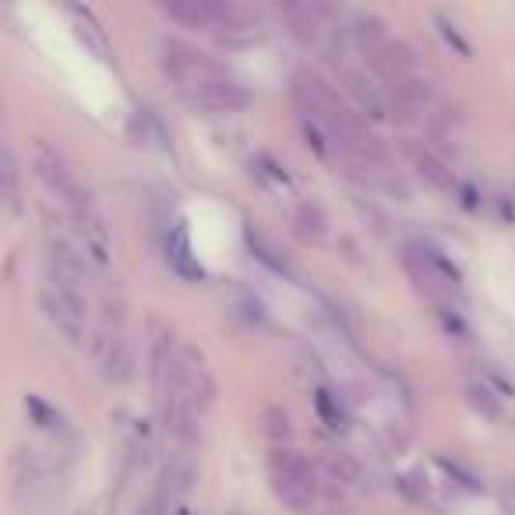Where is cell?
I'll use <instances>...</instances> for the list:
<instances>
[{
	"label": "cell",
	"mask_w": 515,
	"mask_h": 515,
	"mask_svg": "<svg viewBox=\"0 0 515 515\" xmlns=\"http://www.w3.org/2000/svg\"><path fill=\"white\" fill-rule=\"evenodd\" d=\"M166 258H170L173 272L184 279H205V265L195 258V247L187 240L184 226H173L170 237H166Z\"/></svg>",
	"instance_id": "cell-10"
},
{
	"label": "cell",
	"mask_w": 515,
	"mask_h": 515,
	"mask_svg": "<svg viewBox=\"0 0 515 515\" xmlns=\"http://www.w3.org/2000/svg\"><path fill=\"white\" fill-rule=\"evenodd\" d=\"M269 484L276 498L293 512H307L318 498V477H314L311 463L300 459L290 448H276L269 452Z\"/></svg>",
	"instance_id": "cell-4"
},
{
	"label": "cell",
	"mask_w": 515,
	"mask_h": 515,
	"mask_svg": "<svg viewBox=\"0 0 515 515\" xmlns=\"http://www.w3.org/2000/svg\"><path fill=\"white\" fill-rule=\"evenodd\" d=\"M166 15L180 25L202 32H247L251 29V11L237 0H170L163 4Z\"/></svg>",
	"instance_id": "cell-5"
},
{
	"label": "cell",
	"mask_w": 515,
	"mask_h": 515,
	"mask_svg": "<svg viewBox=\"0 0 515 515\" xmlns=\"http://www.w3.org/2000/svg\"><path fill=\"white\" fill-rule=\"evenodd\" d=\"M247 244H251L254 258H258L262 265H269V269L276 272V276H293L290 262H286V258H279V251H276V247H272L265 237H258L254 230H247Z\"/></svg>",
	"instance_id": "cell-13"
},
{
	"label": "cell",
	"mask_w": 515,
	"mask_h": 515,
	"mask_svg": "<svg viewBox=\"0 0 515 515\" xmlns=\"http://www.w3.org/2000/svg\"><path fill=\"white\" fill-rule=\"evenodd\" d=\"M293 230H297L300 240H307V244H318L321 237H325V216H321V209H314V205H297V212H293Z\"/></svg>",
	"instance_id": "cell-12"
},
{
	"label": "cell",
	"mask_w": 515,
	"mask_h": 515,
	"mask_svg": "<svg viewBox=\"0 0 515 515\" xmlns=\"http://www.w3.org/2000/svg\"><path fill=\"white\" fill-rule=\"evenodd\" d=\"M470 403L473 406H477V410L480 413H487V417H498V403H494V399H491V392H487V389H480V385H473V389H470Z\"/></svg>",
	"instance_id": "cell-15"
},
{
	"label": "cell",
	"mask_w": 515,
	"mask_h": 515,
	"mask_svg": "<svg viewBox=\"0 0 515 515\" xmlns=\"http://www.w3.org/2000/svg\"><path fill=\"white\" fill-rule=\"evenodd\" d=\"M0 205L18 209V177H15V170H11V163L4 156H0Z\"/></svg>",
	"instance_id": "cell-14"
},
{
	"label": "cell",
	"mask_w": 515,
	"mask_h": 515,
	"mask_svg": "<svg viewBox=\"0 0 515 515\" xmlns=\"http://www.w3.org/2000/svg\"><path fill=\"white\" fill-rule=\"evenodd\" d=\"M36 177L43 180L46 191H50L64 209H68V216L78 223V230H82L89 240H96L99 251H103L106 230H103V216H99L96 202H92L89 191L78 184V177L71 173V166L64 163V156L53 152L46 142L36 145Z\"/></svg>",
	"instance_id": "cell-2"
},
{
	"label": "cell",
	"mask_w": 515,
	"mask_h": 515,
	"mask_svg": "<svg viewBox=\"0 0 515 515\" xmlns=\"http://www.w3.org/2000/svg\"><path fill=\"white\" fill-rule=\"evenodd\" d=\"M43 307L53 325H57L71 343H82L85 332H89V297H78V293H68L50 283L43 293Z\"/></svg>",
	"instance_id": "cell-7"
},
{
	"label": "cell",
	"mask_w": 515,
	"mask_h": 515,
	"mask_svg": "<svg viewBox=\"0 0 515 515\" xmlns=\"http://www.w3.org/2000/svg\"><path fill=\"white\" fill-rule=\"evenodd\" d=\"M50 283L78 297H89V269L68 240H50Z\"/></svg>",
	"instance_id": "cell-8"
},
{
	"label": "cell",
	"mask_w": 515,
	"mask_h": 515,
	"mask_svg": "<svg viewBox=\"0 0 515 515\" xmlns=\"http://www.w3.org/2000/svg\"><path fill=\"white\" fill-rule=\"evenodd\" d=\"M410 159H413V166H417V173L427 180L431 187H438V191H452L456 195L459 191V180H456V173L448 170L445 163H441L438 156H434L427 145H410Z\"/></svg>",
	"instance_id": "cell-11"
},
{
	"label": "cell",
	"mask_w": 515,
	"mask_h": 515,
	"mask_svg": "<svg viewBox=\"0 0 515 515\" xmlns=\"http://www.w3.org/2000/svg\"><path fill=\"white\" fill-rule=\"evenodd\" d=\"M406 265H410L420 290L427 293V300L434 304V311L438 307H459L456 297L463 293V272L445 251H438L427 240H417V244L406 247Z\"/></svg>",
	"instance_id": "cell-3"
},
{
	"label": "cell",
	"mask_w": 515,
	"mask_h": 515,
	"mask_svg": "<svg viewBox=\"0 0 515 515\" xmlns=\"http://www.w3.org/2000/svg\"><path fill=\"white\" fill-rule=\"evenodd\" d=\"M163 68L180 99L195 106L198 113H237L251 103L247 89L223 64H216L209 53L180 43V39L163 43Z\"/></svg>",
	"instance_id": "cell-1"
},
{
	"label": "cell",
	"mask_w": 515,
	"mask_h": 515,
	"mask_svg": "<svg viewBox=\"0 0 515 515\" xmlns=\"http://www.w3.org/2000/svg\"><path fill=\"white\" fill-rule=\"evenodd\" d=\"M339 71H343L346 92H350V96L357 99L360 110H364L367 117H378V120L392 117L396 103H392V96H389V89H385V85H374L371 78L364 75V71H360V68H350V64H343Z\"/></svg>",
	"instance_id": "cell-9"
},
{
	"label": "cell",
	"mask_w": 515,
	"mask_h": 515,
	"mask_svg": "<svg viewBox=\"0 0 515 515\" xmlns=\"http://www.w3.org/2000/svg\"><path fill=\"white\" fill-rule=\"evenodd\" d=\"M283 18L290 22L293 36H297L304 46L336 53V39H339V11L336 8L318 4V0H290V4H283Z\"/></svg>",
	"instance_id": "cell-6"
}]
</instances>
